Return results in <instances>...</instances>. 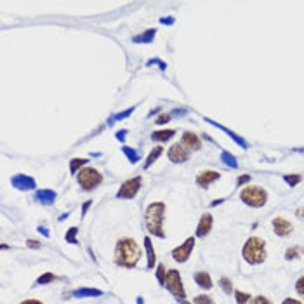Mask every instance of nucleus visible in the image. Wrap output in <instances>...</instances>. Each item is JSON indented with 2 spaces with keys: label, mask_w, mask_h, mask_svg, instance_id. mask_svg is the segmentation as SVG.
Returning a JSON list of instances; mask_svg holds the SVG:
<instances>
[{
  "label": "nucleus",
  "mask_w": 304,
  "mask_h": 304,
  "mask_svg": "<svg viewBox=\"0 0 304 304\" xmlns=\"http://www.w3.org/2000/svg\"><path fill=\"white\" fill-rule=\"evenodd\" d=\"M297 215H299V217H304V207H301L299 211H297Z\"/></svg>",
  "instance_id": "obj_40"
},
{
  "label": "nucleus",
  "mask_w": 304,
  "mask_h": 304,
  "mask_svg": "<svg viewBox=\"0 0 304 304\" xmlns=\"http://www.w3.org/2000/svg\"><path fill=\"white\" fill-rule=\"evenodd\" d=\"M163 215H165V203L162 202L150 203L144 214L146 228H148L151 235L158 236V238L165 236V233H163Z\"/></svg>",
  "instance_id": "obj_2"
},
{
  "label": "nucleus",
  "mask_w": 304,
  "mask_h": 304,
  "mask_svg": "<svg viewBox=\"0 0 304 304\" xmlns=\"http://www.w3.org/2000/svg\"><path fill=\"white\" fill-rule=\"evenodd\" d=\"M169 120H170V115L163 113V115H160V117L157 118V124H158V125H162V124H165V122H169Z\"/></svg>",
  "instance_id": "obj_35"
},
{
  "label": "nucleus",
  "mask_w": 304,
  "mask_h": 304,
  "mask_svg": "<svg viewBox=\"0 0 304 304\" xmlns=\"http://www.w3.org/2000/svg\"><path fill=\"white\" fill-rule=\"evenodd\" d=\"M211 230H212V214L205 212V214L202 215V219H200L198 228H197V236H198V238H203V236H207L211 233Z\"/></svg>",
  "instance_id": "obj_13"
},
{
  "label": "nucleus",
  "mask_w": 304,
  "mask_h": 304,
  "mask_svg": "<svg viewBox=\"0 0 304 304\" xmlns=\"http://www.w3.org/2000/svg\"><path fill=\"white\" fill-rule=\"evenodd\" d=\"M219 285H221V288H223L226 294H231L233 292V285H231V280L226 278V276H223V278L219 280Z\"/></svg>",
  "instance_id": "obj_24"
},
{
  "label": "nucleus",
  "mask_w": 304,
  "mask_h": 304,
  "mask_svg": "<svg viewBox=\"0 0 304 304\" xmlns=\"http://www.w3.org/2000/svg\"><path fill=\"white\" fill-rule=\"evenodd\" d=\"M221 179V174L219 172H214V170H203L197 176V182H198V186L202 188H209L214 181Z\"/></svg>",
  "instance_id": "obj_12"
},
{
  "label": "nucleus",
  "mask_w": 304,
  "mask_h": 304,
  "mask_svg": "<svg viewBox=\"0 0 304 304\" xmlns=\"http://www.w3.org/2000/svg\"><path fill=\"white\" fill-rule=\"evenodd\" d=\"M124 153H125L127 157H129L130 162H138L139 155H138V153H134V150H130V148H124Z\"/></svg>",
  "instance_id": "obj_32"
},
{
  "label": "nucleus",
  "mask_w": 304,
  "mask_h": 304,
  "mask_svg": "<svg viewBox=\"0 0 304 304\" xmlns=\"http://www.w3.org/2000/svg\"><path fill=\"white\" fill-rule=\"evenodd\" d=\"M85 163H87L85 158H73L72 162H70V169H72V172H77V170L84 169L82 165H85Z\"/></svg>",
  "instance_id": "obj_21"
},
{
  "label": "nucleus",
  "mask_w": 304,
  "mask_h": 304,
  "mask_svg": "<svg viewBox=\"0 0 304 304\" xmlns=\"http://www.w3.org/2000/svg\"><path fill=\"white\" fill-rule=\"evenodd\" d=\"M243 259L247 261L249 264H261L266 259V242L263 238L252 236L245 242L243 245Z\"/></svg>",
  "instance_id": "obj_3"
},
{
  "label": "nucleus",
  "mask_w": 304,
  "mask_h": 304,
  "mask_svg": "<svg viewBox=\"0 0 304 304\" xmlns=\"http://www.w3.org/2000/svg\"><path fill=\"white\" fill-rule=\"evenodd\" d=\"M193 249H195V238L191 236V238H188L186 242L181 243L179 247H176L174 250H172V257H174V261H178V263H186L190 254L193 252Z\"/></svg>",
  "instance_id": "obj_8"
},
{
  "label": "nucleus",
  "mask_w": 304,
  "mask_h": 304,
  "mask_svg": "<svg viewBox=\"0 0 304 304\" xmlns=\"http://www.w3.org/2000/svg\"><path fill=\"white\" fill-rule=\"evenodd\" d=\"M36 200L40 203H44V205H51V203H54V200H56V193L51 190H40L36 193Z\"/></svg>",
  "instance_id": "obj_16"
},
{
  "label": "nucleus",
  "mask_w": 304,
  "mask_h": 304,
  "mask_svg": "<svg viewBox=\"0 0 304 304\" xmlns=\"http://www.w3.org/2000/svg\"><path fill=\"white\" fill-rule=\"evenodd\" d=\"M138 304H143V297H139L138 299Z\"/></svg>",
  "instance_id": "obj_41"
},
{
  "label": "nucleus",
  "mask_w": 304,
  "mask_h": 304,
  "mask_svg": "<svg viewBox=\"0 0 304 304\" xmlns=\"http://www.w3.org/2000/svg\"><path fill=\"white\" fill-rule=\"evenodd\" d=\"M141 259V249L132 238H120L115 249V263L124 268H134Z\"/></svg>",
  "instance_id": "obj_1"
},
{
  "label": "nucleus",
  "mask_w": 304,
  "mask_h": 304,
  "mask_svg": "<svg viewBox=\"0 0 304 304\" xmlns=\"http://www.w3.org/2000/svg\"><path fill=\"white\" fill-rule=\"evenodd\" d=\"M26 245H28V247H32V249H40V243L35 242V240H28V242H26Z\"/></svg>",
  "instance_id": "obj_36"
},
{
  "label": "nucleus",
  "mask_w": 304,
  "mask_h": 304,
  "mask_svg": "<svg viewBox=\"0 0 304 304\" xmlns=\"http://www.w3.org/2000/svg\"><path fill=\"white\" fill-rule=\"evenodd\" d=\"M273 230L278 236H288L292 233V224L285 217H275L273 219Z\"/></svg>",
  "instance_id": "obj_10"
},
{
  "label": "nucleus",
  "mask_w": 304,
  "mask_h": 304,
  "mask_svg": "<svg viewBox=\"0 0 304 304\" xmlns=\"http://www.w3.org/2000/svg\"><path fill=\"white\" fill-rule=\"evenodd\" d=\"M250 304H273V303L269 299H268V297L257 296V297H254V299L250 301Z\"/></svg>",
  "instance_id": "obj_34"
},
{
  "label": "nucleus",
  "mask_w": 304,
  "mask_h": 304,
  "mask_svg": "<svg viewBox=\"0 0 304 304\" xmlns=\"http://www.w3.org/2000/svg\"><path fill=\"white\" fill-rule=\"evenodd\" d=\"M53 280H54L53 273H44V275H42L40 278L36 280V284H38V285H44V284H49V282H53Z\"/></svg>",
  "instance_id": "obj_30"
},
{
  "label": "nucleus",
  "mask_w": 304,
  "mask_h": 304,
  "mask_svg": "<svg viewBox=\"0 0 304 304\" xmlns=\"http://www.w3.org/2000/svg\"><path fill=\"white\" fill-rule=\"evenodd\" d=\"M103 292L97 290V288H77L73 292V297H96L101 296Z\"/></svg>",
  "instance_id": "obj_18"
},
{
  "label": "nucleus",
  "mask_w": 304,
  "mask_h": 304,
  "mask_svg": "<svg viewBox=\"0 0 304 304\" xmlns=\"http://www.w3.org/2000/svg\"><path fill=\"white\" fill-rule=\"evenodd\" d=\"M195 304H214V301L211 299V297H207V296H197L193 299Z\"/></svg>",
  "instance_id": "obj_31"
},
{
  "label": "nucleus",
  "mask_w": 304,
  "mask_h": 304,
  "mask_svg": "<svg viewBox=\"0 0 304 304\" xmlns=\"http://www.w3.org/2000/svg\"><path fill=\"white\" fill-rule=\"evenodd\" d=\"M144 247H146V254H148V268H153L155 263H157V257H155V250H153V245H151V238L150 236H146L144 238Z\"/></svg>",
  "instance_id": "obj_17"
},
{
  "label": "nucleus",
  "mask_w": 304,
  "mask_h": 304,
  "mask_svg": "<svg viewBox=\"0 0 304 304\" xmlns=\"http://www.w3.org/2000/svg\"><path fill=\"white\" fill-rule=\"evenodd\" d=\"M301 254H303V247H292V249H287V252H285V259L292 261V259H296V257H299Z\"/></svg>",
  "instance_id": "obj_22"
},
{
  "label": "nucleus",
  "mask_w": 304,
  "mask_h": 304,
  "mask_svg": "<svg viewBox=\"0 0 304 304\" xmlns=\"http://www.w3.org/2000/svg\"><path fill=\"white\" fill-rule=\"evenodd\" d=\"M77 228H72V230L68 231V233H66V242H70V243H78V240H77Z\"/></svg>",
  "instance_id": "obj_29"
},
{
  "label": "nucleus",
  "mask_w": 304,
  "mask_h": 304,
  "mask_svg": "<svg viewBox=\"0 0 304 304\" xmlns=\"http://www.w3.org/2000/svg\"><path fill=\"white\" fill-rule=\"evenodd\" d=\"M195 282L200 285L202 288H205V290H209V288H212V278L209 273L205 271H198L197 275H195Z\"/></svg>",
  "instance_id": "obj_15"
},
{
  "label": "nucleus",
  "mask_w": 304,
  "mask_h": 304,
  "mask_svg": "<svg viewBox=\"0 0 304 304\" xmlns=\"http://www.w3.org/2000/svg\"><path fill=\"white\" fill-rule=\"evenodd\" d=\"M141 184H143V181H141V178H139V176H138V178L129 179V181H125L120 186L117 197H118V198H132V197H136V193L139 191Z\"/></svg>",
  "instance_id": "obj_7"
},
{
  "label": "nucleus",
  "mask_w": 304,
  "mask_h": 304,
  "mask_svg": "<svg viewBox=\"0 0 304 304\" xmlns=\"http://www.w3.org/2000/svg\"><path fill=\"white\" fill-rule=\"evenodd\" d=\"M240 198H242L243 203H247L250 207H263L268 200V193L261 186H247L242 190Z\"/></svg>",
  "instance_id": "obj_5"
},
{
  "label": "nucleus",
  "mask_w": 304,
  "mask_h": 304,
  "mask_svg": "<svg viewBox=\"0 0 304 304\" xmlns=\"http://www.w3.org/2000/svg\"><path fill=\"white\" fill-rule=\"evenodd\" d=\"M284 304H301V303L299 301H296V299H285Z\"/></svg>",
  "instance_id": "obj_39"
},
{
  "label": "nucleus",
  "mask_w": 304,
  "mask_h": 304,
  "mask_svg": "<svg viewBox=\"0 0 304 304\" xmlns=\"http://www.w3.org/2000/svg\"><path fill=\"white\" fill-rule=\"evenodd\" d=\"M285 181H287V184H290V186H296V184H299L301 182V176L299 174H292V176H285Z\"/></svg>",
  "instance_id": "obj_28"
},
{
  "label": "nucleus",
  "mask_w": 304,
  "mask_h": 304,
  "mask_svg": "<svg viewBox=\"0 0 304 304\" xmlns=\"http://www.w3.org/2000/svg\"><path fill=\"white\" fill-rule=\"evenodd\" d=\"M12 186H16L18 190H33L35 188V181L28 176H14L12 178Z\"/></svg>",
  "instance_id": "obj_14"
},
{
  "label": "nucleus",
  "mask_w": 304,
  "mask_h": 304,
  "mask_svg": "<svg viewBox=\"0 0 304 304\" xmlns=\"http://www.w3.org/2000/svg\"><path fill=\"white\" fill-rule=\"evenodd\" d=\"M235 297L238 301V304H249L250 303V294H245V292L235 290Z\"/></svg>",
  "instance_id": "obj_25"
},
{
  "label": "nucleus",
  "mask_w": 304,
  "mask_h": 304,
  "mask_svg": "<svg viewBox=\"0 0 304 304\" xmlns=\"http://www.w3.org/2000/svg\"><path fill=\"white\" fill-rule=\"evenodd\" d=\"M188 151H198L202 148V141L197 134L193 132H184L182 134V143H181Z\"/></svg>",
  "instance_id": "obj_11"
},
{
  "label": "nucleus",
  "mask_w": 304,
  "mask_h": 304,
  "mask_svg": "<svg viewBox=\"0 0 304 304\" xmlns=\"http://www.w3.org/2000/svg\"><path fill=\"white\" fill-rule=\"evenodd\" d=\"M174 130L172 129H167V130H157V132L151 134V139L153 141H169L172 136H174Z\"/></svg>",
  "instance_id": "obj_19"
},
{
  "label": "nucleus",
  "mask_w": 304,
  "mask_h": 304,
  "mask_svg": "<svg viewBox=\"0 0 304 304\" xmlns=\"http://www.w3.org/2000/svg\"><path fill=\"white\" fill-rule=\"evenodd\" d=\"M221 160H223L226 165H230V167H236V158L235 157H231L228 151H224L223 155H221Z\"/></svg>",
  "instance_id": "obj_27"
},
{
  "label": "nucleus",
  "mask_w": 304,
  "mask_h": 304,
  "mask_svg": "<svg viewBox=\"0 0 304 304\" xmlns=\"http://www.w3.org/2000/svg\"><path fill=\"white\" fill-rule=\"evenodd\" d=\"M157 278H158V284L160 285H165V278H167V271H165V266L160 264L157 269Z\"/></svg>",
  "instance_id": "obj_26"
},
{
  "label": "nucleus",
  "mask_w": 304,
  "mask_h": 304,
  "mask_svg": "<svg viewBox=\"0 0 304 304\" xmlns=\"http://www.w3.org/2000/svg\"><path fill=\"white\" fill-rule=\"evenodd\" d=\"M21 304H44V303H40V301H36V299H26V301H23Z\"/></svg>",
  "instance_id": "obj_38"
},
{
  "label": "nucleus",
  "mask_w": 304,
  "mask_h": 304,
  "mask_svg": "<svg viewBox=\"0 0 304 304\" xmlns=\"http://www.w3.org/2000/svg\"><path fill=\"white\" fill-rule=\"evenodd\" d=\"M153 35H155V30H148V32H144L143 35L134 36V42H151Z\"/></svg>",
  "instance_id": "obj_23"
},
{
  "label": "nucleus",
  "mask_w": 304,
  "mask_h": 304,
  "mask_svg": "<svg viewBox=\"0 0 304 304\" xmlns=\"http://www.w3.org/2000/svg\"><path fill=\"white\" fill-rule=\"evenodd\" d=\"M249 181H250V176L243 174V176H240V179H238V184H245V182H249Z\"/></svg>",
  "instance_id": "obj_37"
},
{
  "label": "nucleus",
  "mask_w": 304,
  "mask_h": 304,
  "mask_svg": "<svg viewBox=\"0 0 304 304\" xmlns=\"http://www.w3.org/2000/svg\"><path fill=\"white\" fill-rule=\"evenodd\" d=\"M162 151H163V148L162 146H157V148H153L151 150V153L148 155V158H146V163H144V169H148V167H151L155 162H157V158L162 155Z\"/></svg>",
  "instance_id": "obj_20"
},
{
  "label": "nucleus",
  "mask_w": 304,
  "mask_h": 304,
  "mask_svg": "<svg viewBox=\"0 0 304 304\" xmlns=\"http://www.w3.org/2000/svg\"><path fill=\"white\" fill-rule=\"evenodd\" d=\"M296 290H297V294H299L301 297H304V276H301V278L297 280Z\"/></svg>",
  "instance_id": "obj_33"
},
{
  "label": "nucleus",
  "mask_w": 304,
  "mask_h": 304,
  "mask_svg": "<svg viewBox=\"0 0 304 304\" xmlns=\"http://www.w3.org/2000/svg\"><path fill=\"white\" fill-rule=\"evenodd\" d=\"M165 287H167V290H170V294H174L178 299L182 301L186 297V292H184V287H182L181 275H179L178 269H169V271H167Z\"/></svg>",
  "instance_id": "obj_6"
},
{
  "label": "nucleus",
  "mask_w": 304,
  "mask_h": 304,
  "mask_svg": "<svg viewBox=\"0 0 304 304\" xmlns=\"http://www.w3.org/2000/svg\"><path fill=\"white\" fill-rule=\"evenodd\" d=\"M167 157H169L170 162H174V163H182V162H186L188 157H190V151L184 148L182 144H172L169 148V151H167Z\"/></svg>",
  "instance_id": "obj_9"
},
{
  "label": "nucleus",
  "mask_w": 304,
  "mask_h": 304,
  "mask_svg": "<svg viewBox=\"0 0 304 304\" xmlns=\"http://www.w3.org/2000/svg\"><path fill=\"white\" fill-rule=\"evenodd\" d=\"M77 181H78V184H80L82 190L90 191V190H94L96 186L101 184L103 176H101L99 170L92 169V167H84L82 170H78Z\"/></svg>",
  "instance_id": "obj_4"
}]
</instances>
